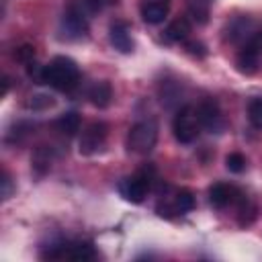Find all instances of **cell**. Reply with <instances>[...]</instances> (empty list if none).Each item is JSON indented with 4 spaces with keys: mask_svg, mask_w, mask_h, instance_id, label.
Instances as JSON below:
<instances>
[{
    "mask_svg": "<svg viewBox=\"0 0 262 262\" xmlns=\"http://www.w3.org/2000/svg\"><path fill=\"white\" fill-rule=\"evenodd\" d=\"M80 82V68L72 57L55 55L49 63L43 66V84L59 92H70Z\"/></svg>",
    "mask_w": 262,
    "mask_h": 262,
    "instance_id": "1",
    "label": "cell"
},
{
    "mask_svg": "<svg viewBox=\"0 0 262 262\" xmlns=\"http://www.w3.org/2000/svg\"><path fill=\"white\" fill-rule=\"evenodd\" d=\"M201 119H199V111L190 104L186 106H180L174 115V121H172V133L176 137L178 143H192L196 141L199 133H201Z\"/></svg>",
    "mask_w": 262,
    "mask_h": 262,
    "instance_id": "2",
    "label": "cell"
},
{
    "mask_svg": "<svg viewBox=\"0 0 262 262\" xmlns=\"http://www.w3.org/2000/svg\"><path fill=\"white\" fill-rule=\"evenodd\" d=\"M158 141V125L151 119L137 121L127 133V149L139 156H147Z\"/></svg>",
    "mask_w": 262,
    "mask_h": 262,
    "instance_id": "3",
    "label": "cell"
},
{
    "mask_svg": "<svg viewBox=\"0 0 262 262\" xmlns=\"http://www.w3.org/2000/svg\"><path fill=\"white\" fill-rule=\"evenodd\" d=\"M41 256L49 260H82L84 262V260H92L96 256V250L86 239H74V242L51 244L47 252H43Z\"/></svg>",
    "mask_w": 262,
    "mask_h": 262,
    "instance_id": "4",
    "label": "cell"
},
{
    "mask_svg": "<svg viewBox=\"0 0 262 262\" xmlns=\"http://www.w3.org/2000/svg\"><path fill=\"white\" fill-rule=\"evenodd\" d=\"M88 18L90 16L76 2H72L66 8V12L61 16V23H59L61 35L66 39H82V37H86L88 35Z\"/></svg>",
    "mask_w": 262,
    "mask_h": 262,
    "instance_id": "5",
    "label": "cell"
},
{
    "mask_svg": "<svg viewBox=\"0 0 262 262\" xmlns=\"http://www.w3.org/2000/svg\"><path fill=\"white\" fill-rule=\"evenodd\" d=\"M149 184H151L149 174H147L145 170H141V172H137V174H133V176L123 178V180L119 182V192H121V196H123L125 201L137 205V203H141V201L147 196Z\"/></svg>",
    "mask_w": 262,
    "mask_h": 262,
    "instance_id": "6",
    "label": "cell"
},
{
    "mask_svg": "<svg viewBox=\"0 0 262 262\" xmlns=\"http://www.w3.org/2000/svg\"><path fill=\"white\" fill-rule=\"evenodd\" d=\"M106 135H108V127L106 123L102 121H94L90 123L84 131H82V137H80V154L82 156H94L96 151L102 149L104 141H106Z\"/></svg>",
    "mask_w": 262,
    "mask_h": 262,
    "instance_id": "7",
    "label": "cell"
},
{
    "mask_svg": "<svg viewBox=\"0 0 262 262\" xmlns=\"http://www.w3.org/2000/svg\"><path fill=\"white\" fill-rule=\"evenodd\" d=\"M199 119H201V125L209 131V133H221L225 129V119H223V113H221V106L215 98H205L199 106Z\"/></svg>",
    "mask_w": 262,
    "mask_h": 262,
    "instance_id": "8",
    "label": "cell"
},
{
    "mask_svg": "<svg viewBox=\"0 0 262 262\" xmlns=\"http://www.w3.org/2000/svg\"><path fill=\"white\" fill-rule=\"evenodd\" d=\"M254 33H256V27H254V20L252 18H248V16H235V18H231L225 25L223 39L229 41V43H235V45L237 43L244 45V43H248L254 37Z\"/></svg>",
    "mask_w": 262,
    "mask_h": 262,
    "instance_id": "9",
    "label": "cell"
},
{
    "mask_svg": "<svg viewBox=\"0 0 262 262\" xmlns=\"http://www.w3.org/2000/svg\"><path fill=\"white\" fill-rule=\"evenodd\" d=\"M108 39H111V45L121 53H131L135 47V41L131 37V27L125 20H115L108 27Z\"/></svg>",
    "mask_w": 262,
    "mask_h": 262,
    "instance_id": "10",
    "label": "cell"
},
{
    "mask_svg": "<svg viewBox=\"0 0 262 262\" xmlns=\"http://www.w3.org/2000/svg\"><path fill=\"white\" fill-rule=\"evenodd\" d=\"M139 12L147 25H160L170 12V0H141Z\"/></svg>",
    "mask_w": 262,
    "mask_h": 262,
    "instance_id": "11",
    "label": "cell"
},
{
    "mask_svg": "<svg viewBox=\"0 0 262 262\" xmlns=\"http://www.w3.org/2000/svg\"><path fill=\"white\" fill-rule=\"evenodd\" d=\"M260 53L262 51L254 43H250V41L244 43L242 49L235 55V68H237V72H242V74H254L258 70V63H260Z\"/></svg>",
    "mask_w": 262,
    "mask_h": 262,
    "instance_id": "12",
    "label": "cell"
},
{
    "mask_svg": "<svg viewBox=\"0 0 262 262\" xmlns=\"http://www.w3.org/2000/svg\"><path fill=\"white\" fill-rule=\"evenodd\" d=\"M239 190L231 184H225V182H215L211 188H209V203L215 207V209H223L231 203H235L239 199Z\"/></svg>",
    "mask_w": 262,
    "mask_h": 262,
    "instance_id": "13",
    "label": "cell"
},
{
    "mask_svg": "<svg viewBox=\"0 0 262 262\" xmlns=\"http://www.w3.org/2000/svg\"><path fill=\"white\" fill-rule=\"evenodd\" d=\"M88 100L98 106V108H106L113 100V88L106 80H100V82H94L90 88H88Z\"/></svg>",
    "mask_w": 262,
    "mask_h": 262,
    "instance_id": "14",
    "label": "cell"
},
{
    "mask_svg": "<svg viewBox=\"0 0 262 262\" xmlns=\"http://www.w3.org/2000/svg\"><path fill=\"white\" fill-rule=\"evenodd\" d=\"M164 35H166V39H168V41L184 43V41L188 39V35H190V20H188V18H184V16H180V18L172 20V23L166 27Z\"/></svg>",
    "mask_w": 262,
    "mask_h": 262,
    "instance_id": "15",
    "label": "cell"
},
{
    "mask_svg": "<svg viewBox=\"0 0 262 262\" xmlns=\"http://www.w3.org/2000/svg\"><path fill=\"white\" fill-rule=\"evenodd\" d=\"M53 125H55V129H57L61 135H66V137H74V135L80 131L82 119H80V115H78L76 111H68V113H63Z\"/></svg>",
    "mask_w": 262,
    "mask_h": 262,
    "instance_id": "16",
    "label": "cell"
},
{
    "mask_svg": "<svg viewBox=\"0 0 262 262\" xmlns=\"http://www.w3.org/2000/svg\"><path fill=\"white\" fill-rule=\"evenodd\" d=\"M51 162H53V147H47V145H39V147L35 149L33 158H31L33 170H35L39 176H43V174L49 170Z\"/></svg>",
    "mask_w": 262,
    "mask_h": 262,
    "instance_id": "17",
    "label": "cell"
},
{
    "mask_svg": "<svg viewBox=\"0 0 262 262\" xmlns=\"http://www.w3.org/2000/svg\"><path fill=\"white\" fill-rule=\"evenodd\" d=\"M211 4H213V0H186L188 14H190L196 23H207Z\"/></svg>",
    "mask_w": 262,
    "mask_h": 262,
    "instance_id": "18",
    "label": "cell"
},
{
    "mask_svg": "<svg viewBox=\"0 0 262 262\" xmlns=\"http://www.w3.org/2000/svg\"><path fill=\"white\" fill-rule=\"evenodd\" d=\"M176 98H180V86H178V82L166 80V82L160 86V100H162L166 106H170Z\"/></svg>",
    "mask_w": 262,
    "mask_h": 262,
    "instance_id": "19",
    "label": "cell"
},
{
    "mask_svg": "<svg viewBox=\"0 0 262 262\" xmlns=\"http://www.w3.org/2000/svg\"><path fill=\"white\" fill-rule=\"evenodd\" d=\"M115 2H117V0H76V4H78V6H80L88 16L102 12L104 8L113 6Z\"/></svg>",
    "mask_w": 262,
    "mask_h": 262,
    "instance_id": "20",
    "label": "cell"
},
{
    "mask_svg": "<svg viewBox=\"0 0 262 262\" xmlns=\"http://www.w3.org/2000/svg\"><path fill=\"white\" fill-rule=\"evenodd\" d=\"M174 207H176L178 213H188V211H192V207H194V196H192V192L186 190V188L178 190L176 196H174Z\"/></svg>",
    "mask_w": 262,
    "mask_h": 262,
    "instance_id": "21",
    "label": "cell"
},
{
    "mask_svg": "<svg viewBox=\"0 0 262 262\" xmlns=\"http://www.w3.org/2000/svg\"><path fill=\"white\" fill-rule=\"evenodd\" d=\"M248 119L256 129H262V98H254L248 104Z\"/></svg>",
    "mask_w": 262,
    "mask_h": 262,
    "instance_id": "22",
    "label": "cell"
},
{
    "mask_svg": "<svg viewBox=\"0 0 262 262\" xmlns=\"http://www.w3.org/2000/svg\"><path fill=\"white\" fill-rule=\"evenodd\" d=\"M225 168H227L229 172H233V174H239V172L246 170V158H244L239 151H233V154H229V156L225 158Z\"/></svg>",
    "mask_w": 262,
    "mask_h": 262,
    "instance_id": "23",
    "label": "cell"
},
{
    "mask_svg": "<svg viewBox=\"0 0 262 262\" xmlns=\"http://www.w3.org/2000/svg\"><path fill=\"white\" fill-rule=\"evenodd\" d=\"M53 104H55V100L51 96H47V94H33L29 98V102H27V106L33 108V111H43V108H49Z\"/></svg>",
    "mask_w": 262,
    "mask_h": 262,
    "instance_id": "24",
    "label": "cell"
},
{
    "mask_svg": "<svg viewBox=\"0 0 262 262\" xmlns=\"http://www.w3.org/2000/svg\"><path fill=\"white\" fill-rule=\"evenodd\" d=\"M14 59H18L20 63L29 66L31 61H35V47H33V45H20V47L14 51Z\"/></svg>",
    "mask_w": 262,
    "mask_h": 262,
    "instance_id": "25",
    "label": "cell"
},
{
    "mask_svg": "<svg viewBox=\"0 0 262 262\" xmlns=\"http://www.w3.org/2000/svg\"><path fill=\"white\" fill-rule=\"evenodd\" d=\"M186 43V51L190 53V55H196V57H205L207 55V47L201 43V41H184Z\"/></svg>",
    "mask_w": 262,
    "mask_h": 262,
    "instance_id": "26",
    "label": "cell"
},
{
    "mask_svg": "<svg viewBox=\"0 0 262 262\" xmlns=\"http://www.w3.org/2000/svg\"><path fill=\"white\" fill-rule=\"evenodd\" d=\"M10 194H12V180H10L8 172L4 170L2 172V199L6 201V199H10Z\"/></svg>",
    "mask_w": 262,
    "mask_h": 262,
    "instance_id": "27",
    "label": "cell"
},
{
    "mask_svg": "<svg viewBox=\"0 0 262 262\" xmlns=\"http://www.w3.org/2000/svg\"><path fill=\"white\" fill-rule=\"evenodd\" d=\"M250 43H254V45L262 51V31H256V33H254V37L250 39Z\"/></svg>",
    "mask_w": 262,
    "mask_h": 262,
    "instance_id": "28",
    "label": "cell"
},
{
    "mask_svg": "<svg viewBox=\"0 0 262 262\" xmlns=\"http://www.w3.org/2000/svg\"><path fill=\"white\" fill-rule=\"evenodd\" d=\"M8 88H10V80H8V76H4L2 78V96L8 94Z\"/></svg>",
    "mask_w": 262,
    "mask_h": 262,
    "instance_id": "29",
    "label": "cell"
}]
</instances>
